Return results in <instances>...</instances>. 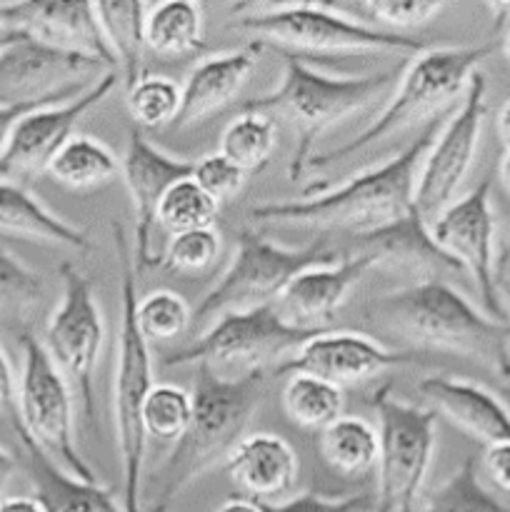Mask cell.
I'll use <instances>...</instances> for the list:
<instances>
[{
    "label": "cell",
    "instance_id": "obj_1",
    "mask_svg": "<svg viewBox=\"0 0 510 512\" xmlns=\"http://www.w3.org/2000/svg\"><path fill=\"white\" fill-rule=\"evenodd\" d=\"M443 128V115L425 123L418 138L388 163L353 175L333 190L303 200H268L250 208L258 223L298 225L315 230H348L358 238L400 223L415 213V178L425 153Z\"/></svg>",
    "mask_w": 510,
    "mask_h": 512
},
{
    "label": "cell",
    "instance_id": "obj_2",
    "mask_svg": "<svg viewBox=\"0 0 510 512\" xmlns=\"http://www.w3.org/2000/svg\"><path fill=\"white\" fill-rule=\"evenodd\" d=\"M370 318L415 348L460 355L510 380V323L475 308L448 280H418L380 295L370 305Z\"/></svg>",
    "mask_w": 510,
    "mask_h": 512
},
{
    "label": "cell",
    "instance_id": "obj_3",
    "mask_svg": "<svg viewBox=\"0 0 510 512\" xmlns=\"http://www.w3.org/2000/svg\"><path fill=\"white\" fill-rule=\"evenodd\" d=\"M265 393V370H248L235 378L210 365H195L193 420L175 448L165 455L153 480H158L150 512H168L173 500L215 463L228 460L245 438Z\"/></svg>",
    "mask_w": 510,
    "mask_h": 512
},
{
    "label": "cell",
    "instance_id": "obj_4",
    "mask_svg": "<svg viewBox=\"0 0 510 512\" xmlns=\"http://www.w3.org/2000/svg\"><path fill=\"white\" fill-rule=\"evenodd\" d=\"M285 68L278 88L240 105L245 113H265L288 118L293 125L295 148L288 160V180L298 183L310 168L315 143L340 120L373 105L390 85L398 83L395 70L373 75H325L310 68L303 58L283 55Z\"/></svg>",
    "mask_w": 510,
    "mask_h": 512
},
{
    "label": "cell",
    "instance_id": "obj_5",
    "mask_svg": "<svg viewBox=\"0 0 510 512\" xmlns=\"http://www.w3.org/2000/svg\"><path fill=\"white\" fill-rule=\"evenodd\" d=\"M115 260L120 270V313L118 355L113 365V425L118 438L120 468H123V510L140 512V483H143L145 430L143 405L155 388V368L150 343L140 335L135 323V253L123 223H110Z\"/></svg>",
    "mask_w": 510,
    "mask_h": 512
},
{
    "label": "cell",
    "instance_id": "obj_6",
    "mask_svg": "<svg viewBox=\"0 0 510 512\" xmlns=\"http://www.w3.org/2000/svg\"><path fill=\"white\" fill-rule=\"evenodd\" d=\"M233 28L245 30L258 45H275L283 55L323 53H410L425 50L420 38L370 28L333 3H240L230 8Z\"/></svg>",
    "mask_w": 510,
    "mask_h": 512
},
{
    "label": "cell",
    "instance_id": "obj_7",
    "mask_svg": "<svg viewBox=\"0 0 510 512\" xmlns=\"http://www.w3.org/2000/svg\"><path fill=\"white\" fill-rule=\"evenodd\" d=\"M490 53L493 45H460V48H425L423 53L413 55L405 73L395 83V93L383 113L345 145L313 155L310 168H328L340 160H350L418 120H433L435 115H443L450 103L468 88L470 78L478 73V65Z\"/></svg>",
    "mask_w": 510,
    "mask_h": 512
},
{
    "label": "cell",
    "instance_id": "obj_8",
    "mask_svg": "<svg viewBox=\"0 0 510 512\" xmlns=\"http://www.w3.org/2000/svg\"><path fill=\"white\" fill-rule=\"evenodd\" d=\"M335 260L338 250L330 248L325 240H318L308 248L290 250L273 240H265L255 230H243L230 265L193 310V328L203 330L220 315L245 313L278 303L283 290L300 273L318 265H330Z\"/></svg>",
    "mask_w": 510,
    "mask_h": 512
},
{
    "label": "cell",
    "instance_id": "obj_9",
    "mask_svg": "<svg viewBox=\"0 0 510 512\" xmlns=\"http://www.w3.org/2000/svg\"><path fill=\"white\" fill-rule=\"evenodd\" d=\"M378 415V493L373 512H415L438 445V413L403 403L383 385L373 395Z\"/></svg>",
    "mask_w": 510,
    "mask_h": 512
},
{
    "label": "cell",
    "instance_id": "obj_10",
    "mask_svg": "<svg viewBox=\"0 0 510 512\" xmlns=\"http://www.w3.org/2000/svg\"><path fill=\"white\" fill-rule=\"evenodd\" d=\"M20 348H23V370L18 380L15 415L10 420L65 473L85 483H98L93 468L75 445V410L70 383L55 368L35 335H20Z\"/></svg>",
    "mask_w": 510,
    "mask_h": 512
},
{
    "label": "cell",
    "instance_id": "obj_11",
    "mask_svg": "<svg viewBox=\"0 0 510 512\" xmlns=\"http://www.w3.org/2000/svg\"><path fill=\"white\" fill-rule=\"evenodd\" d=\"M320 333L325 330H303L285 323L278 305L270 303L245 313L220 315L193 343L165 355L163 365L205 363L218 373L223 368H240L243 373L265 370L270 360H285Z\"/></svg>",
    "mask_w": 510,
    "mask_h": 512
},
{
    "label": "cell",
    "instance_id": "obj_12",
    "mask_svg": "<svg viewBox=\"0 0 510 512\" xmlns=\"http://www.w3.org/2000/svg\"><path fill=\"white\" fill-rule=\"evenodd\" d=\"M63 295L55 313L45 325L43 348L63 373L70 388H75L83 403L85 423L95 428L93 375L105 340V323L95 298L93 283L75 265L63 263L58 268Z\"/></svg>",
    "mask_w": 510,
    "mask_h": 512
},
{
    "label": "cell",
    "instance_id": "obj_13",
    "mask_svg": "<svg viewBox=\"0 0 510 512\" xmlns=\"http://www.w3.org/2000/svg\"><path fill=\"white\" fill-rule=\"evenodd\" d=\"M490 193H493V178L488 175L463 198H455L428 228L438 248L458 260L460 268L473 278L485 313L500 323H510V315L500 298L498 255H495L498 223H495Z\"/></svg>",
    "mask_w": 510,
    "mask_h": 512
},
{
    "label": "cell",
    "instance_id": "obj_14",
    "mask_svg": "<svg viewBox=\"0 0 510 512\" xmlns=\"http://www.w3.org/2000/svg\"><path fill=\"white\" fill-rule=\"evenodd\" d=\"M485 93H488L485 75L475 73L465 88L460 108L445 120L435 143L425 153L418 178H415L413 205L415 213L428 225L453 203L465 175L470 173V165L478 153L485 113H488Z\"/></svg>",
    "mask_w": 510,
    "mask_h": 512
},
{
    "label": "cell",
    "instance_id": "obj_15",
    "mask_svg": "<svg viewBox=\"0 0 510 512\" xmlns=\"http://www.w3.org/2000/svg\"><path fill=\"white\" fill-rule=\"evenodd\" d=\"M115 85H118V73L108 70L75 100L45 105L25 115L10 135V143L0 153V180L20 183V180L48 173L58 150L73 138L80 118L103 103L113 93Z\"/></svg>",
    "mask_w": 510,
    "mask_h": 512
},
{
    "label": "cell",
    "instance_id": "obj_16",
    "mask_svg": "<svg viewBox=\"0 0 510 512\" xmlns=\"http://www.w3.org/2000/svg\"><path fill=\"white\" fill-rule=\"evenodd\" d=\"M108 73V65L98 58L68 50L50 48L20 35L0 50V103H33L48 100L65 90L90 85Z\"/></svg>",
    "mask_w": 510,
    "mask_h": 512
},
{
    "label": "cell",
    "instance_id": "obj_17",
    "mask_svg": "<svg viewBox=\"0 0 510 512\" xmlns=\"http://www.w3.org/2000/svg\"><path fill=\"white\" fill-rule=\"evenodd\" d=\"M120 173L125 178L130 205L135 215V270L155 268L158 258L153 255V230L158 225V208L163 195L173 188L178 180L193 175V160L175 158L155 148L143 130H128V145H125Z\"/></svg>",
    "mask_w": 510,
    "mask_h": 512
},
{
    "label": "cell",
    "instance_id": "obj_18",
    "mask_svg": "<svg viewBox=\"0 0 510 512\" xmlns=\"http://www.w3.org/2000/svg\"><path fill=\"white\" fill-rule=\"evenodd\" d=\"M0 25L50 48L98 58L110 70H115V58L100 30L95 3H83V0L0 3Z\"/></svg>",
    "mask_w": 510,
    "mask_h": 512
},
{
    "label": "cell",
    "instance_id": "obj_19",
    "mask_svg": "<svg viewBox=\"0 0 510 512\" xmlns=\"http://www.w3.org/2000/svg\"><path fill=\"white\" fill-rule=\"evenodd\" d=\"M413 360L410 353H395V350L383 348L373 338L363 333H320L310 338L308 343L300 345L295 353L280 360L275 375H313V378L325 380L333 385H355L375 378L383 370L398 368Z\"/></svg>",
    "mask_w": 510,
    "mask_h": 512
},
{
    "label": "cell",
    "instance_id": "obj_20",
    "mask_svg": "<svg viewBox=\"0 0 510 512\" xmlns=\"http://www.w3.org/2000/svg\"><path fill=\"white\" fill-rule=\"evenodd\" d=\"M370 268H375L373 258L363 250H355L348 258H340V263L318 265L300 273L275 305L285 323L295 328L328 330L350 290Z\"/></svg>",
    "mask_w": 510,
    "mask_h": 512
},
{
    "label": "cell",
    "instance_id": "obj_21",
    "mask_svg": "<svg viewBox=\"0 0 510 512\" xmlns=\"http://www.w3.org/2000/svg\"><path fill=\"white\" fill-rule=\"evenodd\" d=\"M260 53L263 45L253 40L240 50L200 60L180 85V113L175 128H193L233 105L258 68Z\"/></svg>",
    "mask_w": 510,
    "mask_h": 512
},
{
    "label": "cell",
    "instance_id": "obj_22",
    "mask_svg": "<svg viewBox=\"0 0 510 512\" xmlns=\"http://www.w3.org/2000/svg\"><path fill=\"white\" fill-rule=\"evenodd\" d=\"M418 395L438 415L458 425L470 438L488 448L510 440V410L498 395L478 383L450 375H428L420 380Z\"/></svg>",
    "mask_w": 510,
    "mask_h": 512
},
{
    "label": "cell",
    "instance_id": "obj_23",
    "mask_svg": "<svg viewBox=\"0 0 510 512\" xmlns=\"http://www.w3.org/2000/svg\"><path fill=\"white\" fill-rule=\"evenodd\" d=\"M298 455L278 435H248L225 460V473L253 503H273L293 490L298 480Z\"/></svg>",
    "mask_w": 510,
    "mask_h": 512
},
{
    "label": "cell",
    "instance_id": "obj_24",
    "mask_svg": "<svg viewBox=\"0 0 510 512\" xmlns=\"http://www.w3.org/2000/svg\"><path fill=\"white\" fill-rule=\"evenodd\" d=\"M358 250L373 258L375 268L380 265V268H390L395 273L418 275L420 283L440 278V273H463L458 260L438 248L428 223L418 213L408 215L388 228L363 235Z\"/></svg>",
    "mask_w": 510,
    "mask_h": 512
},
{
    "label": "cell",
    "instance_id": "obj_25",
    "mask_svg": "<svg viewBox=\"0 0 510 512\" xmlns=\"http://www.w3.org/2000/svg\"><path fill=\"white\" fill-rule=\"evenodd\" d=\"M15 435L23 445L35 498L45 512H125L115 503L108 488H103L100 483H85V480L73 478L58 463H53L23 430L15 428Z\"/></svg>",
    "mask_w": 510,
    "mask_h": 512
},
{
    "label": "cell",
    "instance_id": "obj_26",
    "mask_svg": "<svg viewBox=\"0 0 510 512\" xmlns=\"http://www.w3.org/2000/svg\"><path fill=\"white\" fill-rule=\"evenodd\" d=\"M0 233L88 253L93 243L80 228L45 208L25 185L0 180Z\"/></svg>",
    "mask_w": 510,
    "mask_h": 512
},
{
    "label": "cell",
    "instance_id": "obj_27",
    "mask_svg": "<svg viewBox=\"0 0 510 512\" xmlns=\"http://www.w3.org/2000/svg\"><path fill=\"white\" fill-rule=\"evenodd\" d=\"M145 13H148V5L138 3V0L95 3L100 30L108 40L115 65L123 73L125 90L143 78L140 70H143L145 53Z\"/></svg>",
    "mask_w": 510,
    "mask_h": 512
},
{
    "label": "cell",
    "instance_id": "obj_28",
    "mask_svg": "<svg viewBox=\"0 0 510 512\" xmlns=\"http://www.w3.org/2000/svg\"><path fill=\"white\" fill-rule=\"evenodd\" d=\"M145 48L158 55H188L203 48V8L190 0L148 5Z\"/></svg>",
    "mask_w": 510,
    "mask_h": 512
},
{
    "label": "cell",
    "instance_id": "obj_29",
    "mask_svg": "<svg viewBox=\"0 0 510 512\" xmlns=\"http://www.w3.org/2000/svg\"><path fill=\"white\" fill-rule=\"evenodd\" d=\"M320 453L335 473L360 478L378 465V430L363 418L340 415L320 430Z\"/></svg>",
    "mask_w": 510,
    "mask_h": 512
},
{
    "label": "cell",
    "instance_id": "obj_30",
    "mask_svg": "<svg viewBox=\"0 0 510 512\" xmlns=\"http://www.w3.org/2000/svg\"><path fill=\"white\" fill-rule=\"evenodd\" d=\"M120 173L113 150L90 135H73L50 163L48 175L70 190L100 188Z\"/></svg>",
    "mask_w": 510,
    "mask_h": 512
},
{
    "label": "cell",
    "instance_id": "obj_31",
    "mask_svg": "<svg viewBox=\"0 0 510 512\" xmlns=\"http://www.w3.org/2000/svg\"><path fill=\"white\" fill-rule=\"evenodd\" d=\"M275 145H278V125L265 113H245L225 125L220 135V153L243 168L245 173H260L270 163Z\"/></svg>",
    "mask_w": 510,
    "mask_h": 512
},
{
    "label": "cell",
    "instance_id": "obj_32",
    "mask_svg": "<svg viewBox=\"0 0 510 512\" xmlns=\"http://www.w3.org/2000/svg\"><path fill=\"white\" fill-rule=\"evenodd\" d=\"M285 415L305 430H325L340 418L343 390L313 375H288L283 388Z\"/></svg>",
    "mask_w": 510,
    "mask_h": 512
},
{
    "label": "cell",
    "instance_id": "obj_33",
    "mask_svg": "<svg viewBox=\"0 0 510 512\" xmlns=\"http://www.w3.org/2000/svg\"><path fill=\"white\" fill-rule=\"evenodd\" d=\"M45 283L40 273L0 245V320L28 325L43 303Z\"/></svg>",
    "mask_w": 510,
    "mask_h": 512
},
{
    "label": "cell",
    "instance_id": "obj_34",
    "mask_svg": "<svg viewBox=\"0 0 510 512\" xmlns=\"http://www.w3.org/2000/svg\"><path fill=\"white\" fill-rule=\"evenodd\" d=\"M125 108L138 130L175 125L180 113V85L165 75H143L125 90Z\"/></svg>",
    "mask_w": 510,
    "mask_h": 512
},
{
    "label": "cell",
    "instance_id": "obj_35",
    "mask_svg": "<svg viewBox=\"0 0 510 512\" xmlns=\"http://www.w3.org/2000/svg\"><path fill=\"white\" fill-rule=\"evenodd\" d=\"M423 512H510L480 483L475 458L465 463L445 480L440 488L425 495Z\"/></svg>",
    "mask_w": 510,
    "mask_h": 512
},
{
    "label": "cell",
    "instance_id": "obj_36",
    "mask_svg": "<svg viewBox=\"0 0 510 512\" xmlns=\"http://www.w3.org/2000/svg\"><path fill=\"white\" fill-rule=\"evenodd\" d=\"M215 218H218V203L208 198L193 178L178 180L160 200L158 225H163L170 235L213 228Z\"/></svg>",
    "mask_w": 510,
    "mask_h": 512
},
{
    "label": "cell",
    "instance_id": "obj_37",
    "mask_svg": "<svg viewBox=\"0 0 510 512\" xmlns=\"http://www.w3.org/2000/svg\"><path fill=\"white\" fill-rule=\"evenodd\" d=\"M193 420V398L178 385H155L143 405L145 438L178 443Z\"/></svg>",
    "mask_w": 510,
    "mask_h": 512
},
{
    "label": "cell",
    "instance_id": "obj_38",
    "mask_svg": "<svg viewBox=\"0 0 510 512\" xmlns=\"http://www.w3.org/2000/svg\"><path fill=\"white\" fill-rule=\"evenodd\" d=\"M135 323L148 343L175 340L193 325V308L173 290H155L135 305Z\"/></svg>",
    "mask_w": 510,
    "mask_h": 512
},
{
    "label": "cell",
    "instance_id": "obj_39",
    "mask_svg": "<svg viewBox=\"0 0 510 512\" xmlns=\"http://www.w3.org/2000/svg\"><path fill=\"white\" fill-rule=\"evenodd\" d=\"M335 8L343 10L350 18L360 23L388 25L395 30L420 28L430 23L445 10V3H433V0H360V3H333Z\"/></svg>",
    "mask_w": 510,
    "mask_h": 512
},
{
    "label": "cell",
    "instance_id": "obj_40",
    "mask_svg": "<svg viewBox=\"0 0 510 512\" xmlns=\"http://www.w3.org/2000/svg\"><path fill=\"white\" fill-rule=\"evenodd\" d=\"M220 253V235L215 228L190 230V233L170 235V243L163 255H158V268L175 273H195L215 263Z\"/></svg>",
    "mask_w": 510,
    "mask_h": 512
},
{
    "label": "cell",
    "instance_id": "obj_41",
    "mask_svg": "<svg viewBox=\"0 0 510 512\" xmlns=\"http://www.w3.org/2000/svg\"><path fill=\"white\" fill-rule=\"evenodd\" d=\"M190 178L200 185V190L208 198H213L220 205L243 190L248 173L235 163H230L223 153H210L205 158L195 160Z\"/></svg>",
    "mask_w": 510,
    "mask_h": 512
},
{
    "label": "cell",
    "instance_id": "obj_42",
    "mask_svg": "<svg viewBox=\"0 0 510 512\" xmlns=\"http://www.w3.org/2000/svg\"><path fill=\"white\" fill-rule=\"evenodd\" d=\"M263 512H373L375 498L368 493L325 498L318 493H303L285 503H258Z\"/></svg>",
    "mask_w": 510,
    "mask_h": 512
},
{
    "label": "cell",
    "instance_id": "obj_43",
    "mask_svg": "<svg viewBox=\"0 0 510 512\" xmlns=\"http://www.w3.org/2000/svg\"><path fill=\"white\" fill-rule=\"evenodd\" d=\"M90 85H80V88L65 90V93L55 95V98H48V100H33V103H13V105L0 103V153H3L5 145L10 143V135H13V130L18 128V123L25 118V115L33 113V110L38 108H45V105H58V103H68V100H75L80 93H85Z\"/></svg>",
    "mask_w": 510,
    "mask_h": 512
},
{
    "label": "cell",
    "instance_id": "obj_44",
    "mask_svg": "<svg viewBox=\"0 0 510 512\" xmlns=\"http://www.w3.org/2000/svg\"><path fill=\"white\" fill-rule=\"evenodd\" d=\"M483 468L490 483H493L500 493L510 495V440L508 443H495L485 448Z\"/></svg>",
    "mask_w": 510,
    "mask_h": 512
},
{
    "label": "cell",
    "instance_id": "obj_45",
    "mask_svg": "<svg viewBox=\"0 0 510 512\" xmlns=\"http://www.w3.org/2000/svg\"><path fill=\"white\" fill-rule=\"evenodd\" d=\"M15 398H18V385H15L13 368H10L5 350L0 348V410L8 413L10 418L15 415Z\"/></svg>",
    "mask_w": 510,
    "mask_h": 512
},
{
    "label": "cell",
    "instance_id": "obj_46",
    "mask_svg": "<svg viewBox=\"0 0 510 512\" xmlns=\"http://www.w3.org/2000/svg\"><path fill=\"white\" fill-rule=\"evenodd\" d=\"M0 512H45L38 498H28V495H15V498L0 500Z\"/></svg>",
    "mask_w": 510,
    "mask_h": 512
},
{
    "label": "cell",
    "instance_id": "obj_47",
    "mask_svg": "<svg viewBox=\"0 0 510 512\" xmlns=\"http://www.w3.org/2000/svg\"><path fill=\"white\" fill-rule=\"evenodd\" d=\"M495 130H498V138L503 143L505 150H510V100L498 110V118H495Z\"/></svg>",
    "mask_w": 510,
    "mask_h": 512
},
{
    "label": "cell",
    "instance_id": "obj_48",
    "mask_svg": "<svg viewBox=\"0 0 510 512\" xmlns=\"http://www.w3.org/2000/svg\"><path fill=\"white\" fill-rule=\"evenodd\" d=\"M13 473H15V458L3 448V445H0V500H3V490Z\"/></svg>",
    "mask_w": 510,
    "mask_h": 512
},
{
    "label": "cell",
    "instance_id": "obj_49",
    "mask_svg": "<svg viewBox=\"0 0 510 512\" xmlns=\"http://www.w3.org/2000/svg\"><path fill=\"white\" fill-rule=\"evenodd\" d=\"M215 512H263V510H260L258 503H253V500L248 498H233L228 500V503L220 505Z\"/></svg>",
    "mask_w": 510,
    "mask_h": 512
},
{
    "label": "cell",
    "instance_id": "obj_50",
    "mask_svg": "<svg viewBox=\"0 0 510 512\" xmlns=\"http://www.w3.org/2000/svg\"><path fill=\"white\" fill-rule=\"evenodd\" d=\"M498 180L503 183V188L510 193V150H505L503 158L498 163Z\"/></svg>",
    "mask_w": 510,
    "mask_h": 512
},
{
    "label": "cell",
    "instance_id": "obj_51",
    "mask_svg": "<svg viewBox=\"0 0 510 512\" xmlns=\"http://www.w3.org/2000/svg\"><path fill=\"white\" fill-rule=\"evenodd\" d=\"M18 38H20V33H13V30H8L5 25H0V50L8 48V45Z\"/></svg>",
    "mask_w": 510,
    "mask_h": 512
},
{
    "label": "cell",
    "instance_id": "obj_52",
    "mask_svg": "<svg viewBox=\"0 0 510 512\" xmlns=\"http://www.w3.org/2000/svg\"><path fill=\"white\" fill-rule=\"evenodd\" d=\"M500 298H503L505 310L510 315V280H500Z\"/></svg>",
    "mask_w": 510,
    "mask_h": 512
},
{
    "label": "cell",
    "instance_id": "obj_53",
    "mask_svg": "<svg viewBox=\"0 0 510 512\" xmlns=\"http://www.w3.org/2000/svg\"><path fill=\"white\" fill-rule=\"evenodd\" d=\"M500 48H503V55H505V60H508V63H510V28L505 30L503 40H500Z\"/></svg>",
    "mask_w": 510,
    "mask_h": 512
}]
</instances>
